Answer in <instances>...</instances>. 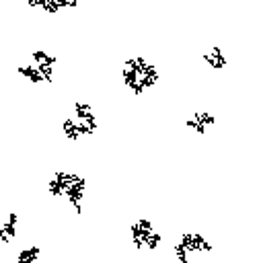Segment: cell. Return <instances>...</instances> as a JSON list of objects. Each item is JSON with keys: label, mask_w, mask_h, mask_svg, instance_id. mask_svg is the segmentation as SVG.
<instances>
[{"label": "cell", "mask_w": 261, "mask_h": 263, "mask_svg": "<svg viewBox=\"0 0 261 263\" xmlns=\"http://www.w3.org/2000/svg\"><path fill=\"white\" fill-rule=\"evenodd\" d=\"M158 78H160L158 68L150 64L144 55H132L121 66V80L134 95L146 92L158 82Z\"/></svg>", "instance_id": "6da1fadb"}, {"label": "cell", "mask_w": 261, "mask_h": 263, "mask_svg": "<svg viewBox=\"0 0 261 263\" xmlns=\"http://www.w3.org/2000/svg\"><path fill=\"white\" fill-rule=\"evenodd\" d=\"M86 179L74 171H55L47 181V191L58 197L66 199L78 214H80V201L84 197Z\"/></svg>", "instance_id": "7a4b0ae2"}, {"label": "cell", "mask_w": 261, "mask_h": 263, "mask_svg": "<svg viewBox=\"0 0 261 263\" xmlns=\"http://www.w3.org/2000/svg\"><path fill=\"white\" fill-rule=\"evenodd\" d=\"M64 136L72 142L80 140L82 136L95 134L97 132V115H95V107L86 101H76L72 107V115L64 119L62 123Z\"/></svg>", "instance_id": "3957f363"}, {"label": "cell", "mask_w": 261, "mask_h": 263, "mask_svg": "<svg viewBox=\"0 0 261 263\" xmlns=\"http://www.w3.org/2000/svg\"><path fill=\"white\" fill-rule=\"evenodd\" d=\"M173 249H175V259L181 261V263L195 261L197 257L210 255L214 251L212 242L201 232H183Z\"/></svg>", "instance_id": "277c9868"}, {"label": "cell", "mask_w": 261, "mask_h": 263, "mask_svg": "<svg viewBox=\"0 0 261 263\" xmlns=\"http://www.w3.org/2000/svg\"><path fill=\"white\" fill-rule=\"evenodd\" d=\"M129 238H132V245H134L136 249L154 251V249H158V245L162 242V232H158L150 220L138 218V220L129 226Z\"/></svg>", "instance_id": "5b68a950"}, {"label": "cell", "mask_w": 261, "mask_h": 263, "mask_svg": "<svg viewBox=\"0 0 261 263\" xmlns=\"http://www.w3.org/2000/svg\"><path fill=\"white\" fill-rule=\"evenodd\" d=\"M214 123H216V117L210 111H195L185 119V127H189L195 134H206Z\"/></svg>", "instance_id": "8992f818"}, {"label": "cell", "mask_w": 261, "mask_h": 263, "mask_svg": "<svg viewBox=\"0 0 261 263\" xmlns=\"http://www.w3.org/2000/svg\"><path fill=\"white\" fill-rule=\"evenodd\" d=\"M203 62H206L210 68H214V70H220V68H224V66L228 64V55L224 53L222 47L214 45L212 49H208V51L203 53Z\"/></svg>", "instance_id": "52a82bcc"}, {"label": "cell", "mask_w": 261, "mask_h": 263, "mask_svg": "<svg viewBox=\"0 0 261 263\" xmlns=\"http://www.w3.org/2000/svg\"><path fill=\"white\" fill-rule=\"evenodd\" d=\"M41 257V251L37 249V247H29V249H23V251H18L16 255H14V259L18 261V263H27V261H37Z\"/></svg>", "instance_id": "ba28073f"}, {"label": "cell", "mask_w": 261, "mask_h": 263, "mask_svg": "<svg viewBox=\"0 0 261 263\" xmlns=\"http://www.w3.org/2000/svg\"><path fill=\"white\" fill-rule=\"evenodd\" d=\"M10 240H12V238H10V236H8L6 232H4V228H2V220H0V242H4V245H8Z\"/></svg>", "instance_id": "9c48e42d"}]
</instances>
